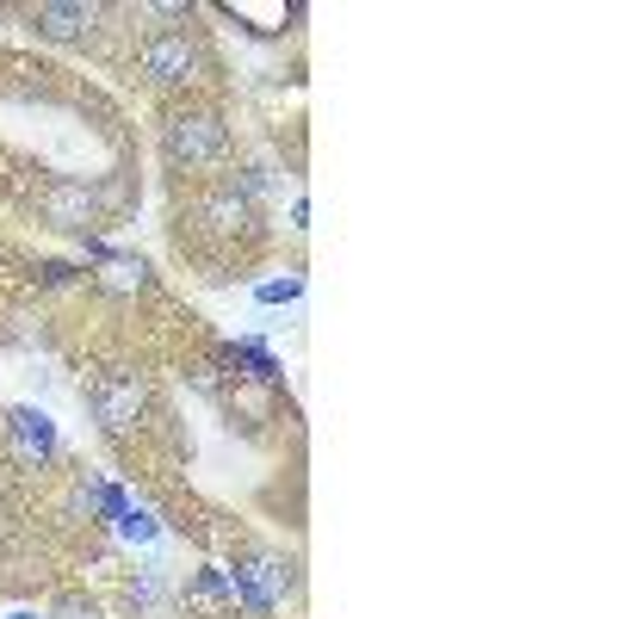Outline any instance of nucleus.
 Here are the masks:
<instances>
[{
    "label": "nucleus",
    "mask_w": 619,
    "mask_h": 619,
    "mask_svg": "<svg viewBox=\"0 0 619 619\" xmlns=\"http://www.w3.org/2000/svg\"><path fill=\"white\" fill-rule=\"evenodd\" d=\"M186 230H193L198 242H223V248H235V242H254V235H260V205H254L235 180H211V186L180 211V235Z\"/></svg>",
    "instance_id": "f257e3e1"
},
{
    "label": "nucleus",
    "mask_w": 619,
    "mask_h": 619,
    "mask_svg": "<svg viewBox=\"0 0 619 619\" xmlns=\"http://www.w3.org/2000/svg\"><path fill=\"white\" fill-rule=\"evenodd\" d=\"M161 155H168V168H186V174H205L217 168L223 155H230V124L217 106H180L168 112L161 124Z\"/></svg>",
    "instance_id": "f03ea898"
},
{
    "label": "nucleus",
    "mask_w": 619,
    "mask_h": 619,
    "mask_svg": "<svg viewBox=\"0 0 619 619\" xmlns=\"http://www.w3.org/2000/svg\"><path fill=\"white\" fill-rule=\"evenodd\" d=\"M136 75L149 81V87H193L198 75H205V50H198L193 32H155V38H143V50H136Z\"/></svg>",
    "instance_id": "7ed1b4c3"
},
{
    "label": "nucleus",
    "mask_w": 619,
    "mask_h": 619,
    "mask_svg": "<svg viewBox=\"0 0 619 619\" xmlns=\"http://www.w3.org/2000/svg\"><path fill=\"white\" fill-rule=\"evenodd\" d=\"M87 403H94V422L106 427V434H136V427H143V409H149V385H143V372L112 366L87 385Z\"/></svg>",
    "instance_id": "20e7f679"
},
{
    "label": "nucleus",
    "mask_w": 619,
    "mask_h": 619,
    "mask_svg": "<svg viewBox=\"0 0 619 619\" xmlns=\"http://www.w3.org/2000/svg\"><path fill=\"white\" fill-rule=\"evenodd\" d=\"M32 205H38V217L62 235H94V223H99V193L81 186V180H62V174L44 180L38 193H32Z\"/></svg>",
    "instance_id": "39448f33"
},
{
    "label": "nucleus",
    "mask_w": 619,
    "mask_h": 619,
    "mask_svg": "<svg viewBox=\"0 0 619 619\" xmlns=\"http://www.w3.org/2000/svg\"><path fill=\"white\" fill-rule=\"evenodd\" d=\"M99 20H106V7H62V0H50V7H38L32 13V25H38L44 38H57V44H87L99 32Z\"/></svg>",
    "instance_id": "423d86ee"
},
{
    "label": "nucleus",
    "mask_w": 619,
    "mask_h": 619,
    "mask_svg": "<svg viewBox=\"0 0 619 619\" xmlns=\"http://www.w3.org/2000/svg\"><path fill=\"white\" fill-rule=\"evenodd\" d=\"M223 415H230V422H242L248 434H260L267 422H279V397H272V385L230 378V390H223Z\"/></svg>",
    "instance_id": "0eeeda50"
},
{
    "label": "nucleus",
    "mask_w": 619,
    "mask_h": 619,
    "mask_svg": "<svg viewBox=\"0 0 619 619\" xmlns=\"http://www.w3.org/2000/svg\"><path fill=\"white\" fill-rule=\"evenodd\" d=\"M7 434H13V446H20L25 464L57 459V427H50L44 409H13V415H7Z\"/></svg>",
    "instance_id": "6e6552de"
},
{
    "label": "nucleus",
    "mask_w": 619,
    "mask_h": 619,
    "mask_svg": "<svg viewBox=\"0 0 619 619\" xmlns=\"http://www.w3.org/2000/svg\"><path fill=\"white\" fill-rule=\"evenodd\" d=\"M217 366L223 378H254V385H279V360H272L260 341H223L217 348Z\"/></svg>",
    "instance_id": "1a4fd4ad"
},
{
    "label": "nucleus",
    "mask_w": 619,
    "mask_h": 619,
    "mask_svg": "<svg viewBox=\"0 0 619 619\" xmlns=\"http://www.w3.org/2000/svg\"><path fill=\"white\" fill-rule=\"evenodd\" d=\"M186 614L193 619H230L235 614L230 570H198V576L186 582Z\"/></svg>",
    "instance_id": "9d476101"
},
{
    "label": "nucleus",
    "mask_w": 619,
    "mask_h": 619,
    "mask_svg": "<svg viewBox=\"0 0 619 619\" xmlns=\"http://www.w3.org/2000/svg\"><path fill=\"white\" fill-rule=\"evenodd\" d=\"M235 576L248 582L254 595H267L272 607H279V600H286L291 588H298V570H291L286 558H272V551H254V558L242 563V570H235Z\"/></svg>",
    "instance_id": "9b49d317"
},
{
    "label": "nucleus",
    "mask_w": 619,
    "mask_h": 619,
    "mask_svg": "<svg viewBox=\"0 0 619 619\" xmlns=\"http://www.w3.org/2000/svg\"><path fill=\"white\" fill-rule=\"evenodd\" d=\"M94 286L106 291V298H136V291H149V267L136 260V254H106L99 260V272H94Z\"/></svg>",
    "instance_id": "f8f14e48"
},
{
    "label": "nucleus",
    "mask_w": 619,
    "mask_h": 619,
    "mask_svg": "<svg viewBox=\"0 0 619 619\" xmlns=\"http://www.w3.org/2000/svg\"><path fill=\"white\" fill-rule=\"evenodd\" d=\"M193 372V390L198 397H211V403H223V390H230V378H223V366L217 360H198V366H186Z\"/></svg>",
    "instance_id": "ddd939ff"
},
{
    "label": "nucleus",
    "mask_w": 619,
    "mask_h": 619,
    "mask_svg": "<svg viewBox=\"0 0 619 619\" xmlns=\"http://www.w3.org/2000/svg\"><path fill=\"white\" fill-rule=\"evenodd\" d=\"M298 291H304V279H267V286L254 291V298H260V304H291Z\"/></svg>",
    "instance_id": "4468645a"
},
{
    "label": "nucleus",
    "mask_w": 619,
    "mask_h": 619,
    "mask_svg": "<svg viewBox=\"0 0 619 619\" xmlns=\"http://www.w3.org/2000/svg\"><path fill=\"white\" fill-rule=\"evenodd\" d=\"M118 533H124V539H155V521L143 514V508H131V514L118 521Z\"/></svg>",
    "instance_id": "2eb2a0df"
},
{
    "label": "nucleus",
    "mask_w": 619,
    "mask_h": 619,
    "mask_svg": "<svg viewBox=\"0 0 619 619\" xmlns=\"http://www.w3.org/2000/svg\"><path fill=\"white\" fill-rule=\"evenodd\" d=\"M13 619H25V614H13Z\"/></svg>",
    "instance_id": "dca6fc26"
}]
</instances>
